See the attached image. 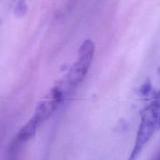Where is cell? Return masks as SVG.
Returning a JSON list of instances; mask_svg holds the SVG:
<instances>
[{"mask_svg":"<svg viewBox=\"0 0 160 160\" xmlns=\"http://www.w3.org/2000/svg\"><path fill=\"white\" fill-rule=\"evenodd\" d=\"M39 125L40 124H39L38 122L37 121V120L33 117L32 119H31V120H30L29 121L20 129V131H19L16 138L20 139L22 142L27 143L30 139H31L34 135H35L38 127Z\"/></svg>","mask_w":160,"mask_h":160,"instance_id":"cell-4","label":"cell"},{"mask_svg":"<svg viewBox=\"0 0 160 160\" xmlns=\"http://www.w3.org/2000/svg\"><path fill=\"white\" fill-rule=\"evenodd\" d=\"M159 128H160V120H159Z\"/></svg>","mask_w":160,"mask_h":160,"instance_id":"cell-6","label":"cell"},{"mask_svg":"<svg viewBox=\"0 0 160 160\" xmlns=\"http://www.w3.org/2000/svg\"><path fill=\"white\" fill-rule=\"evenodd\" d=\"M156 160H160V152H159V154H158V156H157V157H156Z\"/></svg>","mask_w":160,"mask_h":160,"instance_id":"cell-5","label":"cell"},{"mask_svg":"<svg viewBox=\"0 0 160 160\" xmlns=\"http://www.w3.org/2000/svg\"><path fill=\"white\" fill-rule=\"evenodd\" d=\"M160 98L153 101L148 105L142 113V119L137 133L134 147L128 160H136L151 139L159 124Z\"/></svg>","mask_w":160,"mask_h":160,"instance_id":"cell-1","label":"cell"},{"mask_svg":"<svg viewBox=\"0 0 160 160\" xmlns=\"http://www.w3.org/2000/svg\"><path fill=\"white\" fill-rule=\"evenodd\" d=\"M62 100V92L58 87L54 88L42 101L38 104L34 117L39 124L46 120L56 111Z\"/></svg>","mask_w":160,"mask_h":160,"instance_id":"cell-3","label":"cell"},{"mask_svg":"<svg viewBox=\"0 0 160 160\" xmlns=\"http://www.w3.org/2000/svg\"><path fill=\"white\" fill-rule=\"evenodd\" d=\"M95 44L92 40H85L78 50L77 60L69 70V83L71 85H78L84 79L92 63L95 54Z\"/></svg>","mask_w":160,"mask_h":160,"instance_id":"cell-2","label":"cell"}]
</instances>
